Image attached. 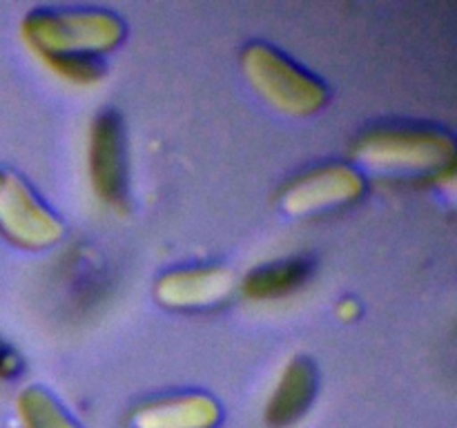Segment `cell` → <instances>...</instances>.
<instances>
[{
  "label": "cell",
  "instance_id": "obj_1",
  "mask_svg": "<svg viewBox=\"0 0 457 428\" xmlns=\"http://www.w3.org/2000/svg\"><path fill=\"white\" fill-rule=\"evenodd\" d=\"M27 47L43 61L56 56L96 58L123 40V22L101 9H36L22 21Z\"/></svg>",
  "mask_w": 457,
  "mask_h": 428
},
{
  "label": "cell",
  "instance_id": "obj_2",
  "mask_svg": "<svg viewBox=\"0 0 457 428\" xmlns=\"http://www.w3.org/2000/svg\"><path fill=\"white\" fill-rule=\"evenodd\" d=\"M353 154L360 163L386 172H442L453 163L455 145L442 129L386 125L361 134Z\"/></svg>",
  "mask_w": 457,
  "mask_h": 428
},
{
  "label": "cell",
  "instance_id": "obj_3",
  "mask_svg": "<svg viewBox=\"0 0 457 428\" xmlns=\"http://www.w3.org/2000/svg\"><path fill=\"white\" fill-rule=\"evenodd\" d=\"M241 67L259 96L275 110L293 116H308L326 103L324 83L308 74L275 47L253 43L241 52Z\"/></svg>",
  "mask_w": 457,
  "mask_h": 428
},
{
  "label": "cell",
  "instance_id": "obj_4",
  "mask_svg": "<svg viewBox=\"0 0 457 428\" xmlns=\"http://www.w3.org/2000/svg\"><path fill=\"white\" fill-rule=\"evenodd\" d=\"M89 185L103 205L123 210L128 199V163L120 116L105 110L94 116L87 138Z\"/></svg>",
  "mask_w": 457,
  "mask_h": 428
},
{
  "label": "cell",
  "instance_id": "obj_5",
  "mask_svg": "<svg viewBox=\"0 0 457 428\" xmlns=\"http://www.w3.org/2000/svg\"><path fill=\"white\" fill-rule=\"evenodd\" d=\"M0 232L18 248L45 250L61 241L62 223L22 178L4 174L0 183Z\"/></svg>",
  "mask_w": 457,
  "mask_h": 428
},
{
  "label": "cell",
  "instance_id": "obj_6",
  "mask_svg": "<svg viewBox=\"0 0 457 428\" xmlns=\"http://www.w3.org/2000/svg\"><path fill=\"white\" fill-rule=\"evenodd\" d=\"M364 178L351 165H321L293 178L281 203L290 214H312L353 203L364 194Z\"/></svg>",
  "mask_w": 457,
  "mask_h": 428
},
{
  "label": "cell",
  "instance_id": "obj_7",
  "mask_svg": "<svg viewBox=\"0 0 457 428\" xmlns=\"http://www.w3.org/2000/svg\"><path fill=\"white\" fill-rule=\"evenodd\" d=\"M235 290V276L226 268H179L165 272L154 285L163 306L177 310H199L219 306Z\"/></svg>",
  "mask_w": 457,
  "mask_h": 428
},
{
  "label": "cell",
  "instance_id": "obj_8",
  "mask_svg": "<svg viewBox=\"0 0 457 428\" xmlns=\"http://www.w3.org/2000/svg\"><path fill=\"white\" fill-rule=\"evenodd\" d=\"M221 419L219 404L208 395L163 397L138 406L132 415L134 428H214Z\"/></svg>",
  "mask_w": 457,
  "mask_h": 428
},
{
  "label": "cell",
  "instance_id": "obj_9",
  "mask_svg": "<svg viewBox=\"0 0 457 428\" xmlns=\"http://www.w3.org/2000/svg\"><path fill=\"white\" fill-rule=\"evenodd\" d=\"M317 368L308 357H295L281 370L266 406V422L272 428H288L315 399Z\"/></svg>",
  "mask_w": 457,
  "mask_h": 428
},
{
  "label": "cell",
  "instance_id": "obj_10",
  "mask_svg": "<svg viewBox=\"0 0 457 428\" xmlns=\"http://www.w3.org/2000/svg\"><path fill=\"white\" fill-rule=\"evenodd\" d=\"M311 259L290 257L254 268L253 272H248L241 288H244L248 299H254V301H270V299H281L286 294L299 290L311 279Z\"/></svg>",
  "mask_w": 457,
  "mask_h": 428
},
{
  "label": "cell",
  "instance_id": "obj_11",
  "mask_svg": "<svg viewBox=\"0 0 457 428\" xmlns=\"http://www.w3.org/2000/svg\"><path fill=\"white\" fill-rule=\"evenodd\" d=\"M22 428H80L43 388H25L16 399Z\"/></svg>",
  "mask_w": 457,
  "mask_h": 428
},
{
  "label": "cell",
  "instance_id": "obj_12",
  "mask_svg": "<svg viewBox=\"0 0 457 428\" xmlns=\"http://www.w3.org/2000/svg\"><path fill=\"white\" fill-rule=\"evenodd\" d=\"M43 65L58 78L74 85H94L103 78V65L96 58L85 56H56L43 58Z\"/></svg>",
  "mask_w": 457,
  "mask_h": 428
},
{
  "label": "cell",
  "instance_id": "obj_13",
  "mask_svg": "<svg viewBox=\"0 0 457 428\" xmlns=\"http://www.w3.org/2000/svg\"><path fill=\"white\" fill-rule=\"evenodd\" d=\"M21 370V357L12 350V346L0 339V379H13Z\"/></svg>",
  "mask_w": 457,
  "mask_h": 428
},
{
  "label": "cell",
  "instance_id": "obj_14",
  "mask_svg": "<svg viewBox=\"0 0 457 428\" xmlns=\"http://www.w3.org/2000/svg\"><path fill=\"white\" fill-rule=\"evenodd\" d=\"M3 177H4V174H3V172H0V183H3Z\"/></svg>",
  "mask_w": 457,
  "mask_h": 428
}]
</instances>
